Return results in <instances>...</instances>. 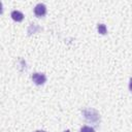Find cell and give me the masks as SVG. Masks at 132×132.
Returning a JSON list of instances; mask_svg holds the SVG:
<instances>
[{
  "label": "cell",
  "instance_id": "8992f818",
  "mask_svg": "<svg viewBox=\"0 0 132 132\" xmlns=\"http://www.w3.org/2000/svg\"><path fill=\"white\" fill-rule=\"evenodd\" d=\"M80 132H95V130H94L92 127H89V126H82L81 129H80Z\"/></svg>",
  "mask_w": 132,
  "mask_h": 132
},
{
  "label": "cell",
  "instance_id": "5b68a950",
  "mask_svg": "<svg viewBox=\"0 0 132 132\" xmlns=\"http://www.w3.org/2000/svg\"><path fill=\"white\" fill-rule=\"evenodd\" d=\"M97 30H98V32H99L100 34H102V35H104V34L107 33V29H106V26H105L104 24H98Z\"/></svg>",
  "mask_w": 132,
  "mask_h": 132
},
{
  "label": "cell",
  "instance_id": "7a4b0ae2",
  "mask_svg": "<svg viewBox=\"0 0 132 132\" xmlns=\"http://www.w3.org/2000/svg\"><path fill=\"white\" fill-rule=\"evenodd\" d=\"M32 80L33 82H35V85L37 86H41L45 82L46 80V77L43 73H39V72H35L32 74Z\"/></svg>",
  "mask_w": 132,
  "mask_h": 132
},
{
  "label": "cell",
  "instance_id": "9c48e42d",
  "mask_svg": "<svg viewBox=\"0 0 132 132\" xmlns=\"http://www.w3.org/2000/svg\"><path fill=\"white\" fill-rule=\"evenodd\" d=\"M65 132H70V131H69V130H66V131H65Z\"/></svg>",
  "mask_w": 132,
  "mask_h": 132
},
{
  "label": "cell",
  "instance_id": "277c9868",
  "mask_svg": "<svg viewBox=\"0 0 132 132\" xmlns=\"http://www.w3.org/2000/svg\"><path fill=\"white\" fill-rule=\"evenodd\" d=\"M10 15H11L12 20L15 21V22H22L23 19H24V14L19 10H12Z\"/></svg>",
  "mask_w": 132,
  "mask_h": 132
},
{
  "label": "cell",
  "instance_id": "ba28073f",
  "mask_svg": "<svg viewBox=\"0 0 132 132\" xmlns=\"http://www.w3.org/2000/svg\"><path fill=\"white\" fill-rule=\"evenodd\" d=\"M34 132H45V131H43V130H36V131H34Z\"/></svg>",
  "mask_w": 132,
  "mask_h": 132
},
{
  "label": "cell",
  "instance_id": "52a82bcc",
  "mask_svg": "<svg viewBox=\"0 0 132 132\" xmlns=\"http://www.w3.org/2000/svg\"><path fill=\"white\" fill-rule=\"evenodd\" d=\"M129 90L132 92V77L130 78V82H129Z\"/></svg>",
  "mask_w": 132,
  "mask_h": 132
},
{
  "label": "cell",
  "instance_id": "6da1fadb",
  "mask_svg": "<svg viewBox=\"0 0 132 132\" xmlns=\"http://www.w3.org/2000/svg\"><path fill=\"white\" fill-rule=\"evenodd\" d=\"M82 113L85 114V118L87 119V121L89 122H92V123H97L100 119L99 117V113L93 109V108H88V109H85L82 111Z\"/></svg>",
  "mask_w": 132,
  "mask_h": 132
},
{
  "label": "cell",
  "instance_id": "3957f363",
  "mask_svg": "<svg viewBox=\"0 0 132 132\" xmlns=\"http://www.w3.org/2000/svg\"><path fill=\"white\" fill-rule=\"evenodd\" d=\"M34 13H35V15L38 16V18L43 16V15L46 13V7H45V5L42 4V3H38V4L35 6V8H34Z\"/></svg>",
  "mask_w": 132,
  "mask_h": 132
}]
</instances>
